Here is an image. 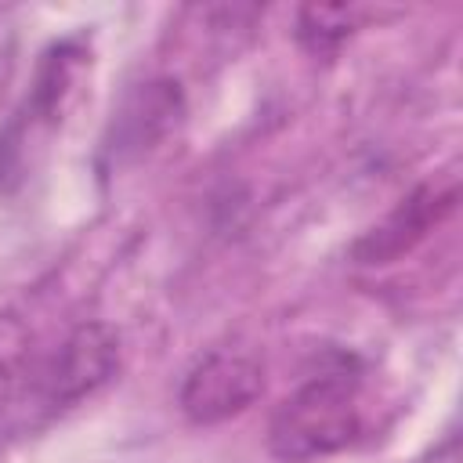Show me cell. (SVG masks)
I'll list each match as a JSON object with an SVG mask.
<instances>
[{
  "mask_svg": "<svg viewBox=\"0 0 463 463\" xmlns=\"http://www.w3.org/2000/svg\"><path fill=\"white\" fill-rule=\"evenodd\" d=\"M362 434V376L340 358L307 376L268 423V449L282 463H311L344 452Z\"/></svg>",
  "mask_w": 463,
  "mask_h": 463,
  "instance_id": "obj_1",
  "label": "cell"
},
{
  "mask_svg": "<svg viewBox=\"0 0 463 463\" xmlns=\"http://www.w3.org/2000/svg\"><path fill=\"white\" fill-rule=\"evenodd\" d=\"M264 394V365L239 347H217L203 354L181 383V412L195 427L224 423L246 412Z\"/></svg>",
  "mask_w": 463,
  "mask_h": 463,
  "instance_id": "obj_2",
  "label": "cell"
},
{
  "mask_svg": "<svg viewBox=\"0 0 463 463\" xmlns=\"http://www.w3.org/2000/svg\"><path fill=\"white\" fill-rule=\"evenodd\" d=\"M119 373V333L109 322L76 326L54 358L40 373V402L47 409H69L101 391Z\"/></svg>",
  "mask_w": 463,
  "mask_h": 463,
  "instance_id": "obj_3",
  "label": "cell"
},
{
  "mask_svg": "<svg viewBox=\"0 0 463 463\" xmlns=\"http://www.w3.org/2000/svg\"><path fill=\"white\" fill-rule=\"evenodd\" d=\"M83 58L87 54H83L80 40H58L43 51V58L36 65V80H33L22 109L14 112V119L0 134V181L22 170L29 134L36 127H54L61 119V109H65V101L76 87Z\"/></svg>",
  "mask_w": 463,
  "mask_h": 463,
  "instance_id": "obj_4",
  "label": "cell"
},
{
  "mask_svg": "<svg viewBox=\"0 0 463 463\" xmlns=\"http://www.w3.org/2000/svg\"><path fill=\"white\" fill-rule=\"evenodd\" d=\"M456 199H459L456 181H427V184L412 188L380 224L365 228L351 242V260L365 264V268L394 264L398 257L412 253L456 210Z\"/></svg>",
  "mask_w": 463,
  "mask_h": 463,
  "instance_id": "obj_5",
  "label": "cell"
},
{
  "mask_svg": "<svg viewBox=\"0 0 463 463\" xmlns=\"http://www.w3.org/2000/svg\"><path fill=\"white\" fill-rule=\"evenodd\" d=\"M184 116V98L174 80H148L134 87L123 105L112 112L109 137H105V156L112 166H123L145 152H152Z\"/></svg>",
  "mask_w": 463,
  "mask_h": 463,
  "instance_id": "obj_6",
  "label": "cell"
},
{
  "mask_svg": "<svg viewBox=\"0 0 463 463\" xmlns=\"http://www.w3.org/2000/svg\"><path fill=\"white\" fill-rule=\"evenodd\" d=\"M358 29V11L347 4H304L297 11V43L315 54V58H329L336 54Z\"/></svg>",
  "mask_w": 463,
  "mask_h": 463,
  "instance_id": "obj_7",
  "label": "cell"
},
{
  "mask_svg": "<svg viewBox=\"0 0 463 463\" xmlns=\"http://www.w3.org/2000/svg\"><path fill=\"white\" fill-rule=\"evenodd\" d=\"M33 333L18 315H0V383L11 380L29 358Z\"/></svg>",
  "mask_w": 463,
  "mask_h": 463,
  "instance_id": "obj_8",
  "label": "cell"
}]
</instances>
